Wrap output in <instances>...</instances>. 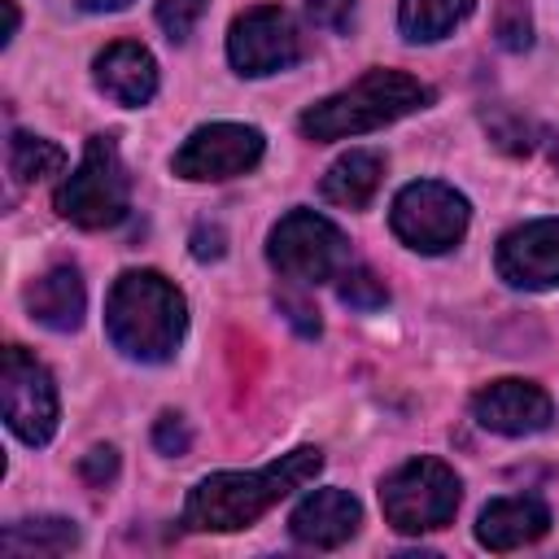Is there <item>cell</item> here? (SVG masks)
<instances>
[{
	"instance_id": "6da1fadb",
	"label": "cell",
	"mask_w": 559,
	"mask_h": 559,
	"mask_svg": "<svg viewBox=\"0 0 559 559\" xmlns=\"http://www.w3.org/2000/svg\"><path fill=\"white\" fill-rule=\"evenodd\" d=\"M323 472V454L314 445H301L293 454H280L275 463L258 472H214L205 476L188 502H183V528L192 533H236L249 528L258 515H266L280 498L301 489Z\"/></svg>"
},
{
	"instance_id": "7c38bea8",
	"label": "cell",
	"mask_w": 559,
	"mask_h": 559,
	"mask_svg": "<svg viewBox=\"0 0 559 559\" xmlns=\"http://www.w3.org/2000/svg\"><path fill=\"white\" fill-rule=\"evenodd\" d=\"M472 415L480 428L498 432V437H533L542 428H550L555 406L546 397V389H537L533 380H493L485 389H476L472 397Z\"/></svg>"
},
{
	"instance_id": "e0dca14e",
	"label": "cell",
	"mask_w": 559,
	"mask_h": 559,
	"mask_svg": "<svg viewBox=\"0 0 559 559\" xmlns=\"http://www.w3.org/2000/svg\"><path fill=\"white\" fill-rule=\"evenodd\" d=\"M380 175H384V157L371 153V148H349L345 157H336L319 183L323 201L341 205V210H362L376 188H380Z\"/></svg>"
},
{
	"instance_id": "5bb4252c",
	"label": "cell",
	"mask_w": 559,
	"mask_h": 559,
	"mask_svg": "<svg viewBox=\"0 0 559 559\" xmlns=\"http://www.w3.org/2000/svg\"><path fill=\"white\" fill-rule=\"evenodd\" d=\"M96 87L118 105H148L157 92V61L144 44L118 39L96 57Z\"/></svg>"
},
{
	"instance_id": "8fae6325",
	"label": "cell",
	"mask_w": 559,
	"mask_h": 559,
	"mask_svg": "<svg viewBox=\"0 0 559 559\" xmlns=\"http://www.w3.org/2000/svg\"><path fill=\"white\" fill-rule=\"evenodd\" d=\"M498 280H507L511 288H555L559 284V218H533L524 227H511L498 240L493 253Z\"/></svg>"
},
{
	"instance_id": "277c9868",
	"label": "cell",
	"mask_w": 559,
	"mask_h": 559,
	"mask_svg": "<svg viewBox=\"0 0 559 559\" xmlns=\"http://www.w3.org/2000/svg\"><path fill=\"white\" fill-rule=\"evenodd\" d=\"M127 170L118 157V144L109 135H92L83 144V157L74 175L61 179L57 188V214L70 218L74 227L100 231L127 218Z\"/></svg>"
},
{
	"instance_id": "8992f818",
	"label": "cell",
	"mask_w": 559,
	"mask_h": 559,
	"mask_svg": "<svg viewBox=\"0 0 559 559\" xmlns=\"http://www.w3.org/2000/svg\"><path fill=\"white\" fill-rule=\"evenodd\" d=\"M380 511L397 533H432L459 511V476L441 459H411L380 485Z\"/></svg>"
},
{
	"instance_id": "5b68a950",
	"label": "cell",
	"mask_w": 559,
	"mask_h": 559,
	"mask_svg": "<svg viewBox=\"0 0 559 559\" xmlns=\"http://www.w3.org/2000/svg\"><path fill=\"white\" fill-rule=\"evenodd\" d=\"M266 258L284 280L323 284V280H341V271L349 266V240L332 218L314 210H288L271 227Z\"/></svg>"
},
{
	"instance_id": "ba28073f",
	"label": "cell",
	"mask_w": 559,
	"mask_h": 559,
	"mask_svg": "<svg viewBox=\"0 0 559 559\" xmlns=\"http://www.w3.org/2000/svg\"><path fill=\"white\" fill-rule=\"evenodd\" d=\"M0 397H4V424L13 428V437H22L26 445H48V437L57 432V384L48 367L22 345L4 349Z\"/></svg>"
},
{
	"instance_id": "ac0fdd59",
	"label": "cell",
	"mask_w": 559,
	"mask_h": 559,
	"mask_svg": "<svg viewBox=\"0 0 559 559\" xmlns=\"http://www.w3.org/2000/svg\"><path fill=\"white\" fill-rule=\"evenodd\" d=\"M79 546V528L66 515H35V520H13L0 533L4 555H66Z\"/></svg>"
},
{
	"instance_id": "3957f363",
	"label": "cell",
	"mask_w": 559,
	"mask_h": 559,
	"mask_svg": "<svg viewBox=\"0 0 559 559\" xmlns=\"http://www.w3.org/2000/svg\"><path fill=\"white\" fill-rule=\"evenodd\" d=\"M432 105V87L419 83L406 70H367L358 83H349L345 92L310 105L301 114V135L306 140H345V135H362L376 131L384 122H397L415 109Z\"/></svg>"
},
{
	"instance_id": "4dcf8cb0",
	"label": "cell",
	"mask_w": 559,
	"mask_h": 559,
	"mask_svg": "<svg viewBox=\"0 0 559 559\" xmlns=\"http://www.w3.org/2000/svg\"><path fill=\"white\" fill-rule=\"evenodd\" d=\"M555 166H559V144H555Z\"/></svg>"
},
{
	"instance_id": "9a60e30c",
	"label": "cell",
	"mask_w": 559,
	"mask_h": 559,
	"mask_svg": "<svg viewBox=\"0 0 559 559\" xmlns=\"http://www.w3.org/2000/svg\"><path fill=\"white\" fill-rule=\"evenodd\" d=\"M550 528V511L542 498L533 493H515V498H493L480 520H476V542L489 550H515L537 542Z\"/></svg>"
},
{
	"instance_id": "83f0119b",
	"label": "cell",
	"mask_w": 559,
	"mask_h": 559,
	"mask_svg": "<svg viewBox=\"0 0 559 559\" xmlns=\"http://www.w3.org/2000/svg\"><path fill=\"white\" fill-rule=\"evenodd\" d=\"M280 310L288 314V323H293L301 336H319V319H314V310H310L306 301H297V297H280Z\"/></svg>"
},
{
	"instance_id": "4fadbf2b",
	"label": "cell",
	"mask_w": 559,
	"mask_h": 559,
	"mask_svg": "<svg viewBox=\"0 0 559 559\" xmlns=\"http://www.w3.org/2000/svg\"><path fill=\"white\" fill-rule=\"evenodd\" d=\"M362 524V507L354 493L345 489H314L297 502V511L288 515V533L293 542L301 546H314V550H332L341 542H349Z\"/></svg>"
},
{
	"instance_id": "30bf717a",
	"label": "cell",
	"mask_w": 559,
	"mask_h": 559,
	"mask_svg": "<svg viewBox=\"0 0 559 559\" xmlns=\"http://www.w3.org/2000/svg\"><path fill=\"white\" fill-rule=\"evenodd\" d=\"M262 131L258 127H245V122H210V127H197L170 157V170L179 179H192V183H210V179H236L245 170H253L262 162Z\"/></svg>"
},
{
	"instance_id": "52a82bcc",
	"label": "cell",
	"mask_w": 559,
	"mask_h": 559,
	"mask_svg": "<svg viewBox=\"0 0 559 559\" xmlns=\"http://www.w3.org/2000/svg\"><path fill=\"white\" fill-rule=\"evenodd\" d=\"M393 236L415 253H445L467 231V197L441 179L406 183L389 210Z\"/></svg>"
},
{
	"instance_id": "484cf974",
	"label": "cell",
	"mask_w": 559,
	"mask_h": 559,
	"mask_svg": "<svg viewBox=\"0 0 559 559\" xmlns=\"http://www.w3.org/2000/svg\"><path fill=\"white\" fill-rule=\"evenodd\" d=\"M79 476L87 480V485H105V480H114L118 476V454L109 450V445H96V450H87L83 454V463H79Z\"/></svg>"
},
{
	"instance_id": "d4e9b609",
	"label": "cell",
	"mask_w": 559,
	"mask_h": 559,
	"mask_svg": "<svg viewBox=\"0 0 559 559\" xmlns=\"http://www.w3.org/2000/svg\"><path fill=\"white\" fill-rule=\"evenodd\" d=\"M153 445L162 450V454H183L188 445H192V432H188V424H183V415H175V411H166L157 424H153Z\"/></svg>"
},
{
	"instance_id": "f546056e",
	"label": "cell",
	"mask_w": 559,
	"mask_h": 559,
	"mask_svg": "<svg viewBox=\"0 0 559 559\" xmlns=\"http://www.w3.org/2000/svg\"><path fill=\"white\" fill-rule=\"evenodd\" d=\"M4 13H9V26H4V44L17 35V4L13 0H4Z\"/></svg>"
},
{
	"instance_id": "4316f807",
	"label": "cell",
	"mask_w": 559,
	"mask_h": 559,
	"mask_svg": "<svg viewBox=\"0 0 559 559\" xmlns=\"http://www.w3.org/2000/svg\"><path fill=\"white\" fill-rule=\"evenodd\" d=\"M192 258H201V262H210V258H223V227L218 223H201L197 231H192Z\"/></svg>"
},
{
	"instance_id": "9c48e42d",
	"label": "cell",
	"mask_w": 559,
	"mask_h": 559,
	"mask_svg": "<svg viewBox=\"0 0 559 559\" xmlns=\"http://www.w3.org/2000/svg\"><path fill=\"white\" fill-rule=\"evenodd\" d=\"M301 52H306L301 31L288 17V9H280V4H253L227 31V57H231L236 74H249V79L288 70L301 61Z\"/></svg>"
},
{
	"instance_id": "603a6c76",
	"label": "cell",
	"mask_w": 559,
	"mask_h": 559,
	"mask_svg": "<svg viewBox=\"0 0 559 559\" xmlns=\"http://www.w3.org/2000/svg\"><path fill=\"white\" fill-rule=\"evenodd\" d=\"M210 0H157V26L166 31V39L183 44L192 35V26L201 22Z\"/></svg>"
},
{
	"instance_id": "7402d4cb",
	"label": "cell",
	"mask_w": 559,
	"mask_h": 559,
	"mask_svg": "<svg viewBox=\"0 0 559 559\" xmlns=\"http://www.w3.org/2000/svg\"><path fill=\"white\" fill-rule=\"evenodd\" d=\"M493 35L507 52H524L533 44V13L524 0H502L493 13Z\"/></svg>"
},
{
	"instance_id": "cb8c5ba5",
	"label": "cell",
	"mask_w": 559,
	"mask_h": 559,
	"mask_svg": "<svg viewBox=\"0 0 559 559\" xmlns=\"http://www.w3.org/2000/svg\"><path fill=\"white\" fill-rule=\"evenodd\" d=\"M306 13L323 31H349L354 26V0H306Z\"/></svg>"
},
{
	"instance_id": "ffe728a7",
	"label": "cell",
	"mask_w": 559,
	"mask_h": 559,
	"mask_svg": "<svg viewBox=\"0 0 559 559\" xmlns=\"http://www.w3.org/2000/svg\"><path fill=\"white\" fill-rule=\"evenodd\" d=\"M9 170H13L17 183H39V179L66 170V153H61V144L44 140V135L13 131L9 135Z\"/></svg>"
},
{
	"instance_id": "f1b7e54d",
	"label": "cell",
	"mask_w": 559,
	"mask_h": 559,
	"mask_svg": "<svg viewBox=\"0 0 559 559\" xmlns=\"http://www.w3.org/2000/svg\"><path fill=\"white\" fill-rule=\"evenodd\" d=\"M83 9H92V13H114V9H127L131 0H79Z\"/></svg>"
},
{
	"instance_id": "44dd1931",
	"label": "cell",
	"mask_w": 559,
	"mask_h": 559,
	"mask_svg": "<svg viewBox=\"0 0 559 559\" xmlns=\"http://www.w3.org/2000/svg\"><path fill=\"white\" fill-rule=\"evenodd\" d=\"M336 293H341V301L354 306V310H380V306L389 301L384 280H380L376 271H367V266H345Z\"/></svg>"
},
{
	"instance_id": "2e32d148",
	"label": "cell",
	"mask_w": 559,
	"mask_h": 559,
	"mask_svg": "<svg viewBox=\"0 0 559 559\" xmlns=\"http://www.w3.org/2000/svg\"><path fill=\"white\" fill-rule=\"evenodd\" d=\"M83 306H87V293H83V280L74 266H52L48 275H39L26 288L31 319L52 332H74L83 323Z\"/></svg>"
},
{
	"instance_id": "7a4b0ae2",
	"label": "cell",
	"mask_w": 559,
	"mask_h": 559,
	"mask_svg": "<svg viewBox=\"0 0 559 559\" xmlns=\"http://www.w3.org/2000/svg\"><path fill=\"white\" fill-rule=\"evenodd\" d=\"M188 328L183 293L157 271H122L105 297V332L118 354L135 362L175 358Z\"/></svg>"
},
{
	"instance_id": "d6986e66",
	"label": "cell",
	"mask_w": 559,
	"mask_h": 559,
	"mask_svg": "<svg viewBox=\"0 0 559 559\" xmlns=\"http://www.w3.org/2000/svg\"><path fill=\"white\" fill-rule=\"evenodd\" d=\"M467 13H472V0H402L397 26L411 44H432V39H445Z\"/></svg>"
}]
</instances>
